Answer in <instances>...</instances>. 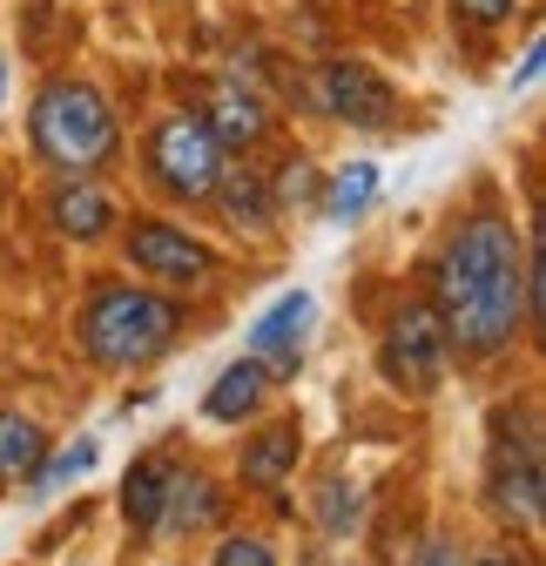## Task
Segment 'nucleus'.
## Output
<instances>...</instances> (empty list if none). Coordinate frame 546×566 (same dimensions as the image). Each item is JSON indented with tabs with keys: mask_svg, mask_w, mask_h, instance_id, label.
<instances>
[{
	"mask_svg": "<svg viewBox=\"0 0 546 566\" xmlns=\"http://www.w3.org/2000/svg\"><path fill=\"white\" fill-rule=\"evenodd\" d=\"M432 283H439L445 344L465 350V358H493L526 317V250H519L513 223H500V217L459 223Z\"/></svg>",
	"mask_w": 546,
	"mask_h": 566,
	"instance_id": "nucleus-1",
	"label": "nucleus"
},
{
	"mask_svg": "<svg viewBox=\"0 0 546 566\" xmlns=\"http://www.w3.org/2000/svg\"><path fill=\"white\" fill-rule=\"evenodd\" d=\"M176 331H182V311L156 291H135V283H102L82 304V350L108 371L156 365L176 344Z\"/></svg>",
	"mask_w": 546,
	"mask_h": 566,
	"instance_id": "nucleus-2",
	"label": "nucleus"
},
{
	"mask_svg": "<svg viewBox=\"0 0 546 566\" xmlns=\"http://www.w3.org/2000/svg\"><path fill=\"white\" fill-rule=\"evenodd\" d=\"M28 128H34V149L54 163V169H67V176H95V169H108L115 163V108L102 102V88H88V82H48L41 95H34V115H28Z\"/></svg>",
	"mask_w": 546,
	"mask_h": 566,
	"instance_id": "nucleus-3",
	"label": "nucleus"
},
{
	"mask_svg": "<svg viewBox=\"0 0 546 566\" xmlns=\"http://www.w3.org/2000/svg\"><path fill=\"white\" fill-rule=\"evenodd\" d=\"M149 169H156V182L176 202H196V196H210L217 176H223V142L210 135L202 115H169L149 135Z\"/></svg>",
	"mask_w": 546,
	"mask_h": 566,
	"instance_id": "nucleus-4",
	"label": "nucleus"
},
{
	"mask_svg": "<svg viewBox=\"0 0 546 566\" xmlns=\"http://www.w3.org/2000/svg\"><path fill=\"white\" fill-rule=\"evenodd\" d=\"M445 358H452V344H445L439 311H432V304H398V317H391V331H385V350H378L385 378H391L398 391L426 398V391H439Z\"/></svg>",
	"mask_w": 546,
	"mask_h": 566,
	"instance_id": "nucleus-5",
	"label": "nucleus"
},
{
	"mask_svg": "<svg viewBox=\"0 0 546 566\" xmlns=\"http://www.w3.org/2000/svg\"><path fill=\"white\" fill-rule=\"evenodd\" d=\"M317 102L337 122H351V128H391L398 122V95H391V82L378 75L371 61H324Z\"/></svg>",
	"mask_w": 546,
	"mask_h": 566,
	"instance_id": "nucleus-6",
	"label": "nucleus"
},
{
	"mask_svg": "<svg viewBox=\"0 0 546 566\" xmlns=\"http://www.w3.org/2000/svg\"><path fill=\"white\" fill-rule=\"evenodd\" d=\"M128 263L143 270V276H156V283H202V276L217 270V250L196 243L176 223H135L128 230Z\"/></svg>",
	"mask_w": 546,
	"mask_h": 566,
	"instance_id": "nucleus-7",
	"label": "nucleus"
},
{
	"mask_svg": "<svg viewBox=\"0 0 546 566\" xmlns=\"http://www.w3.org/2000/svg\"><path fill=\"white\" fill-rule=\"evenodd\" d=\"M493 506L519 526H539V446L533 432L513 439V424H500L493 439Z\"/></svg>",
	"mask_w": 546,
	"mask_h": 566,
	"instance_id": "nucleus-8",
	"label": "nucleus"
},
{
	"mask_svg": "<svg viewBox=\"0 0 546 566\" xmlns=\"http://www.w3.org/2000/svg\"><path fill=\"white\" fill-rule=\"evenodd\" d=\"M304 324H311V291H284L250 331V350L256 365H277V371H297L304 358Z\"/></svg>",
	"mask_w": 546,
	"mask_h": 566,
	"instance_id": "nucleus-9",
	"label": "nucleus"
},
{
	"mask_svg": "<svg viewBox=\"0 0 546 566\" xmlns=\"http://www.w3.org/2000/svg\"><path fill=\"white\" fill-rule=\"evenodd\" d=\"M210 196H223V217H230L237 230H270V217H277L270 176H263V169H250V163H223V176H217V189H210Z\"/></svg>",
	"mask_w": 546,
	"mask_h": 566,
	"instance_id": "nucleus-10",
	"label": "nucleus"
},
{
	"mask_svg": "<svg viewBox=\"0 0 546 566\" xmlns=\"http://www.w3.org/2000/svg\"><path fill=\"white\" fill-rule=\"evenodd\" d=\"M169 479H176V465H169L162 452H149V459L128 465V479H122V520H128L135 533H156V526H162Z\"/></svg>",
	"mask_w": 546,
	"mask_h": 566,
	"instance_id": "nucleus-11",
	"label": "nucleus"
},
{
	"mask_svg": "<svg viewBox=\"0 0 546 566\" xmlns=\"http://www.w3.org/2000/svg\"><path fill=\"white\" fill-rule=\"evenodd\" d=\"M210 135L223 142V149H250V142L270 128V115H263V102L243 88V82H217V95H210Z\"/></svg>",
	"mask_w": 546,
	"mask_h": 566,
	"instance_id": "nucleus-12",
	"label": "nucleus"
},
{
	"mask_svg": "<svg viewBox=\"0 0 546 566\" xmlns=\"http://www.w3.org/2000/svg\"><path fill=\"white\" fill-rule=\"evenodd\" d=\"M297 452H304V439H297V424H291V418L263 424V432L243 446V479H250V485H263V492H277V485L291 479Z\"/></svg>",
	"mask_w": 546,
	"mask_h": 566,
	"instance_id": "nucleus-13",
	"label": "nucleus"
},
{
	"mask_svg": "<svg viewBox=\"0 0 546 566\" xmlns=\"http://www.w3.org/2000/svg\"><path fill=\"white\" fill-rule=\"evenodd\" d=\"M263 391H270V371L256 365V358H237L217 385H210V398H202V411H210L217 424H237V418H250L256 405H263Z\"/></svg>",
	"mask_w": 546,
	"mask_h": 566,
	"instance_id": "nucleus-14",
	"label": "nucleus"
},
{
	"mask_svg": "<svg viewBox=\"0 0 546 566\" xmlns=\"http://www.w3.org/2000/svg\"><path fill=\"white\" fill-rule=\"evenodd\" d=\"M48 209H54V230H61V237H82V243L108 237V223H115V202H108L95 182H67Z\"/></svg>",
	"mask_w": 546,
	"mask_h": 566,
	"instance_id": "nucleus-15",
	"label": "nucleus"
},
{
	"mask_svg": "<svg viewBox=\"0 0 546 566\" xmlns=\"http://www.w3.org/2000/svg\"><path fill=\"white\" fill-rule=\"evenodd\" d=\"M217 520V485L202 479V472H176L169 479V500H162V526L156 533H196V526H210Z\"/></svg>",
	"mask_w": 546,
	"mask_h": 566,
	"instance_id": "nucleus-16",
	"label": "nucleus"
},
{
	"mask_svg": "<svg viewBox=\"0 0 546 566\" xmlns=\"http://www.w3.org/2000/svg\"><path fill=\"white\" fill-rule=\"evenodd\" d=\"M371 196H378V169L371 163H345V169L330 176V189H324V217L330 223H351V217L371 209Z\"/></svg>",
	"mask_w": 546,
	"mask_h": 566,
	"instance_id": "nucleus-17",
	"label": "nucleus"
},
{
	"mask_svg": "<svg viewBox=\"0 0 546 566\" xmlns=\"http://www.w3.org/2000/svg\"><path fill=\"white\" fill-rule=\"evenodd\" d=\"M41 424L21 418V411H0V479H28L41 465Z\"/></svg>",
	"mask_w": 546,
	"mask_h": 566,
	"instance_id": "nucleus-18",
	"label": "nucleus"
},
{
	"mask_svg": "<svg viewBox=\"0 0 546 566\" xmlns=\"http://www.w3.org/2000/svg\"><path fill=\"white\" fill-rule=\"evenodd\" d=\"M88 465H95V439H82V446H67V452H61V459H54V465H48V472L34 479V492H61L67 479H82Z\"/></svg>",
	"mask_w": 546,
	"mask_h": 566,
	"instance_id": "nucleus-19",
	"label": "nucleus"
},
{
	"mask_svg": "<svg viewBox=\"0 0 546 566\" xmlns=\"http://www.w3.org/2000/svg\"><path fill=\"white\" fill-rule=\"evenodd\" d=\"M210 566H277V553H270V539H256V533H237V539L217 546Z\"/></svg>",
	"mask_w": 546,
	"mask_h": 566,
	"instance_id": "nucleus-20",
	"label": "nucleus"
},
{
	"mask_svg": "<svg viewBox=\"0 0 546 566\" xmlns=\"http://www.w3.org/2000/svg\"><path fill=\"white\" fill-rule=\"evenodd\" d=\"M459 14H465V21H480V28H493V21L513 14V0H459Z\"/></svg>",
	"mask_w": 546,
	"mask_h": 566,
	"instance_id": "nucleus-21",
	"label": "nucleus"
},
{
	"mask_svg": "<svg viewBox=\"0 0 546 566\" xmlns=\"http://www.w3.org/2000/svg\"><path fill=\"white\" fill-rule=\"evenodd\" d=\"M419 566H465V559H459V546H445V539H432V546L419 553Z\"/></svg>",
	"mask_w": 546,
	"mask_h": 566,
	"instance_id": "nucleus-22",
	"label": "nucleus"
},
{
	"mask_svg": "<svg viewBox=\"0 0 546 566\" xmlns=\"http://www.w3.org/2000/svg\"><path fill=\"white\" fill-rule=\"evenodd\" d=\"M480 566H519V559H506V553H486V559H480Z\"/></svg>",
	"mask_w": 546,
	"mask_h": 566,
	"instance_id": "nucleus-23",
	"label": "nucleus"
},
{
	"mask_svg": "<svg viewBox=\"0 0 546 566\" xmlns=\"http://www.w3.org/2000/svg\"><path fill=\"white\" fill-rule=\"evenodd\" d=\"M0 95H8V67H0Z\"/></svg>",
	"mask_w": 546,
	"mask_h": 566,
	"instance_id": "nucleus-24",
	"label": "nucleus"
}]
</instances>
